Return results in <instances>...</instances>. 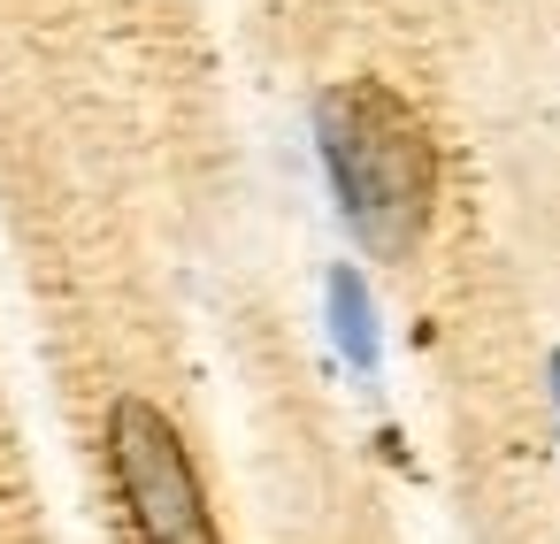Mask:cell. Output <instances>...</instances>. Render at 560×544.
Segmentation results:
<instances>
[{
  "label": "cell",
  "mask_w": 560,
  "mask_h": 544,
  "mask_svg": "<svg viewBox=\"0 0 560 544\" xmlns=\"http://www.w3.org/2000/svg\"><path fill=\"white\" fill-rule=\"evenodd\" d=\"M315 146L338 215L376 261H407L438 208V146L384 78H346L315 100Z\"/></svg>",
  "instance_id": "1"
},
{
  "label": "cell",
  "mask_w": 560,
  "mask_h": 544,
  "mask_svg": "<svg viewBox=\"0 0 560 544\" xmlns=\"http://www.w3.org/2000/svg\"><path fill=\"white\" fill-rule=\"evenodd\" d=\"M108 468H116L124 506H131L139 544H223L215 513H208V490L192 475V452L154 399H116L108 406Z\"/></svg>",
  "instance_id": "2"
},
{
  "label": "cell",
  "mask_w": 560,
  "mask_h": 544,
  "mask_svg": "<svg viewBox=\"0 0 560 544\" xmlns=\"http://www.w3.org/2000/svg\"><path fill=\"white\" fill-rule=\"evenodd\" d=\"M330 330H338V353L353 368H376V307H369V284L353 269H330Z\"/></svg>",
  "instance_id": "3"
},
{
  "label": "cell",
  "mask_w": 560,
  "mask_h": 544,
  "mask_svg": "<svg viewBox=\"0 0 560 544\" xmlns=\"http://www.w3.org/2000/svg\"><path fill=\"white\" fill-rule=\"evenodd\" d=\"M552 399H560V353H552Z\"/></svg>",
  "instance_id": "4"
}]
</instances>
